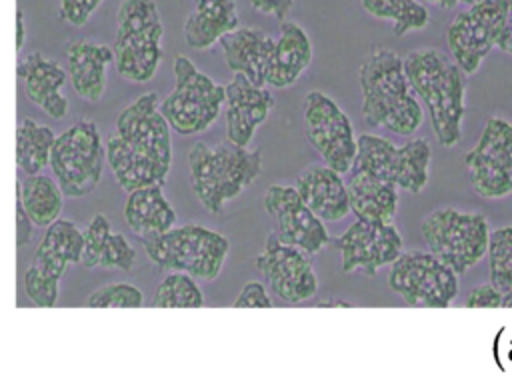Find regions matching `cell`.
I'll list each match as a JSON object with an SVG mask.
<instances>
[{"label":"cell","instance_id":"cell-5","mask_svg":"<svg viewBox=\"0 0 512 382\" xmlns=\"http://www.w3.org/2000/svg\"><path fill=\"white\" fill-rule=\"evenodd\" d=\"M148 260L166 272H186L196 280H214L228 256L224 234L200 224L174 226L162 234L142 238Z\"/></svg>","mask_w":512,"mask_h":382},{"label":"cell","instance_id":"cell-28","mask_svg":"<svg viewBox=\"0 0 512 382\" xmlns=\"http://www.w3.org/2000/svg\"><path fill=\"white\" fill-rule=\"evenodd\" d=\"M124 220L136 236L150 238L174 228L176 210L166 200L162 186L152 184L128 192L124 202Z\"/></svg>","mask_w":512,"mask_h":382},{"label":"cell","instance_id":"cell-14","mask_svg":"<svg viewBox=\"0 0 512 382\" xmlns=\"http://www.w3.org/2000/svg\"><path fill=\"white\" fill-rule=\"evenodd\" d=\"M510 0H480L458 12L448 24L446 42L452 58L466 74L478 72L498 44Z\"/></svg>","mask_w":512,"mask_h":382},{"label":"cell","instance_id":"cell-43","mask_svg":"<svg viewBox=\"0 0 512 382\" xmlns=\"http://www.w3.org/2000/svg\"><path fill=\"white\" fill-rule=\"evenodd\" d=\"M502 306H508V308H512V290L504 294V304H502Z\"/></svg>","mask_w":512,"mask_h":382},{"label":"cell","instance_id":"cell-30","mask_svg":"<svg viewBox=\"0 0 512 382\" xmlns=\"http://www.w3.org/2000/svg\"><path fill=\"white\" fill-rule=\"evenodd\" d=\"M16 194L20 196L34 226L48 228L58 220L64 192L58 182L44 174H28L22 182H16Z\"/></svg>","mask_w":512,"mask_h":382},{"label":"cell","instance_id":"cell-16","mask_svg":"<svg viewBox=\"0 0 512 382\" xmlns=\"http://www.w3.org/2000/svg\"><path fill=\"white\" fill-rule=\"evenodd\" d=\"M256 268L264 276L270 290L284 302L298 304L318 292L312 254L282 242L276 232L266 236L264 248L256 258Z\"/></svg>","mask_w":512,"mask_h":382},{"label":"cell","instance_id":"cell-38","mask_svg":"<svg viewBox=\"0 0 512 382\" xmlns=\"http://www.w3.org/2000/svg\"><path fill=\"white\" fill-rule=\"evenodd\" d=\"M232 306L234 308H272V298L266 292L264 284L250 280L244 284V288L240 290Z\"/></svg>","mask_w":512,"mask_h":382},{"label":"cell","instance_id":"cell-18","mask_svg":"<svg viewBox=\"0 0 512 382\" xmlns=\"http://www.w3.org/2000/svg\"><path fill=\"white\" fill-rule=\"evenodd\" d=\"M334 246L342 254V270H364L374 276L382 266H390L404 250L402 236L394 224H376L356 220L338 238Z\"/></svg>","mask_w":512,"mask_h":382},{"label":"cell","instance_id":"cell-33","mask_svg":"<svg viewBox=\"0 0 512 382\" xmlns=\"http://www.w3.org/2000/svg\"><path fill=\"white\" fill-rule=\"evenodd\" d=\"M202 304V290L196 278L186 272H170L152 294L154 308H200Z\"/></svg>","mask_w":512,"mask_h":382},{"label":"cell","instance_id":"cell-35","mask_svg":"<svg viewBox=\"0 0 512 382\" xmlns=\"http://www.w3.org/2000/svg\"><path fill=\"white\" fill-rule=\"evenodd\" d=\"M144 292L128 282H112L92 290L86 298L88 308H140Z\"/></svg>","mask_w":512,"mask_h":382},{"label":"cell","instance_id":"cell-1","mask_svg":"<svg viewBox=\"0 0 512 382\" xmlns=\"http://www.w3.org/2000/svg\"><path fill=\"white\" fill-rule=\"evenodd\" d=\"M406 76L426 104L440 146L452 148L462 138L468 74L438 48H418L404 58Z\"/></svg>","mask_w":512,"mask_h":382},{"label":"cell","instance_id":"cell-9","mask_svg":"<svg viewBox=\"0 0 512 382\" xmlns=\"http://www.w3.org/2000/svg\"><path fill=\"white\" fill-rule=\"evenodd\" d=\"M430 162L432 148L426 138H412L398 146L384 136L360 134L352 170L372 174L418 194L428 184Z\"/></svg>","mask_w":512,"mask_h":382},{"label":"cell","instance_id":"cell-41","mask_svg":"<svg viewBox=\"0 0 512 382\" xmlns=\"http://www.w3.org/2000/svg\"><path fill=\"white\" fill-rule=\"evenodd\" d=\"M502 52L512 56V0L508 4V12H506V20L502 26V32L498 36V44H496Z\"/></svg>","mask_w":512,"mask_h":382},{"label":"cell","instance_id":"cell-31","mask_svg":"<svg viewBox=\"0 0 512 382\" xmlns=\"http://www.w3.org/2000/svg\"><path fill=\"white\" fill-rule=\"evenodd\" d=\"M56 134L50 126L22 118L16 130V164L26 174H40L50 164Z\"/></svg>","mask_w":512,"mask_h":382},{"label":"cell","instance_id":"cell-6","mask_svg":"<svg viewBox=\"0 0 512 382\" xmlns=\"http://www.w3.org/2000/svg\"><path fill=\"white\" fill-rule=\"evenodd\" d=\"M174 86L160 110L176 134L192 136L208 130L226 102V86L214 82L188 56L178 54L172 66Z\"/></svg>","mask_w":512,"mask_h":382},{"label":"cell","instance_id":"cell-2","mask_svg":"<svg viewBox=\"0 0 512 382\" xmlns=\"http://www.w3.org/2000/svg\"><path fill=\"white\" fill-rule=\"evenodd\" d=\"M362 116L370 126L410 136L424 120L422 106L406 76L404 58L378 46L360 64Z\"/></svg>","mask_w":512,"mask_h":382},{"label":"cell","instance_id":"cell-29","mask_svg":"<svg viewBox=\"0 0 512 382\" xmlns=\"http://www.w3.org/2000/svg\"><path fill=\"white\" fill-rule=\"evenodd\" d=\"M106 158L118 186L126 194L142 186H152V184L162 186L166 182L168 174L162 172L144 156L136 154L118 134L106 140Z\"/></svg>","mask_w":512,"mask_h":382},{"label":"cell","instance_id":"cell-8","mask_svg":"<svg viewBox=\"0 0 512 382\" xmlns=\"http://www.w3.org/2000/svg\"><path fill=\"white\" fill-rule=\"evenodd\" d=\"M106 160V144L96 122L78 120L56 136L50 168L64 196L80 198L98 186Z\"/></svg>","mask_w":512,"mask_h":382},{"label":"cell","instance_id":"cell-4","mask_svg":"<svg viewBox=\"0 0 512 382\" xmlns=\"http://www.w3.org/2000/svg\"><path fill=\"white\" fill-rule=\"evenodd\" d=\"M164 24L154 0H122L116 14L114 68L120 78L150 82L162 62Z\"/></svg>","mask_w":512,"mask_h":382},{"label":"cell","instance_id":"cell-20","mask_svg":"<svg viewBox=\"0 0 512 382\" xmlns=\"http://www.w3.org/2000/svg\"><path fill=\"white\" fill-rule=\"evenodd\" d=\"M18 78L22 80L26 98L50 118L62 120L68 114V98L62 90L70 76L54 58L40 50L24 54L18 64Z\"/></svg>","mask_w":512,"mask_h":382},{"label":"cell","instance_id":"cell-44","mask_svg":"<svg viewBox=\"0 0 512 382\" xmlns=\"http://www.w3.org/2000/svg\"><path fill=\"white\" fill-rule=\"evenodd\" d=\"M460 4H466V6H472V4H476V2H480V0H458Z\"/></svg>","mask_w":512,"mask_h":382},{"label":"cell","instance_id":"cell-25","mask_svg":"<svg viewBox=\"0 0 512 382\" xmlns=\"http://www.w3.org/2000/svg\"><path fill=\"white\" fill-rule=\"evenodd\" d=\"M136 262L134 246L120 232H112L104 214H94L84 230L82 266L86 268H118L130 272Z\"/></svg>","mask_w":512,"mask_h":382},{"label":"cell","instance_id":"cell-37","mask_svg":"<svg viewBox=\"0 0 512 382\" xmlns=\"http://www.w3.org/2000/svg\"><path fill=\"white\" fill-rule=\"evenodd\" d=\"M504 304V292H500L492 282H484L474 286L466 300V308H500Z\"/></svg>","mask_w":512,"mask_h":382},{"label":"cell","instance_id":"cell-13","mask_svg":"<svg viewBox=\"0 0 512 382\" xmlns=\"http://www.w3.org/2000/svg\"><path fill=\"white\" fill-rule=\"evenodd\" d=\"M464 166L480 198L508 196L512 192V122L490 116L476 146L466 152Z\"/></svg>","mask_w":512,"mask_h":382},{"label":"cell","instance_id":"cell-10","mask_svg":"<svg viewBox=\"0 0 512 382\" xmlns=\"http://www.w3.org/2000/svg\"><path fill=\"white\" fill-rule=\"evenodd\" d=\"M82 252L84 232L66 218L52 222L34 252V262L24 274V290L28 298L40 308L54 306L62 274L68 266L82 262Z\"/></svg>","mask_w":512,"mask_h":382},{"label":"cell","instance_id":"cell-42","mask_svg":"<svg viewBox=\"0 0 512 382\" xmlns=\"http://www.w3.org/2000/svg\"><path fill=\"white\" fill-rule=\"evenodd\" d=\"M24 38H26V26H24V14L18 8L16 10V50H22L24 46Z\"/></svg>","mask_w":512,"mask_h":382},{"label":"cell","instance_id":"cell-12","mask_svg":"<svg viewBox=\"0 0 512 382\" xmlns=\"http://www.w3.org/2000/svg\"><path fill=\"white\" fill-rule=\"evenodd\" d=\"M302 120L310 144L324 162L340 174L350 172L358 152V138H354L346 112L328 94L310 90L304 98Z\"/></svg>","mask_w":512,"mask_h":382},{"label":"cell","instance_id":"cell-45","mask_svg":"<svg viewBox=\"0 0 512 382\" xmlns=\"http://www.w3.org/2000/svg\"><path fill=\"white\" fill-rule=\"evenodd\" d=\"M194 2H202V0H194Z\"/></svg>","mask_w":512,"mask_h":382},{"label":"cell","instance_id":"cell-24","mask_svg":"<svg viewBox=\"0 0 512 382\" xmlns=\"http://www.w3.org/2000/svg\"><path fill=\"white\" fill-rule=\"evenodd\" d=\"M312 62V42L308 32L294 20L280 22V36L268 72V86L288 88L292 86Z\"/></svg>","mask_w":512,"mask_h":382},{"label":"cell","instance_id":"cell-3","mask_svg":"<svg viewBox=\"0 0 512 382\" xmlns=\"http://www.w3.org/2000/svg\"><path fill=\"white\" fill-rule=\"evenodd\" d=\"M262 172V152L246 146L196 142L188 150L190 186L198 202L212 214H220L224 204L234 200Z\"/></svg>","mask_w":512,"mask_h":382},{"label":"cell","instance_id":"cell-17","mask_svg":"<svg viewBox=\"0 0 512 382\" xmlns=\"http://www.w3.org/2000/svg\"><path fill=\"white\" fill-rule=\"evenodd\" d=\"M264 208L274 218L276 236L282 242L302 248L312 256L330 242L324 220L308 208L296 186H268L264 194Z\"/></svg>","mask_w":512,"mask_h":382},{"label":"cell","instance_id":"cell-7","mask_svg":"<svg viewBox=\"0 0 512 382\" xmlns=\"http://www.w3.org/2000/svg\"><path fill=\"white\" fill-rule=\"evenodd\" d=\"M490 232L484 214L458 208H438L420 222V234L428 250L458 276L488 254Z\"/></svg>","mask_w":512,"mask_h":382},{"label":"cell","instance_id":"cell-23","mask_svg":"<svg viewBox=\"0 0 512 382\" xmlns=\"http://www.w3.org/2000/svg\"><path fill=\"white\" fill-rule=\"evenodd\" d=\"M296 190L308 208L324 222L342 220L350 212L348 184L342 174L326 166H306L296 178Z\"/></svg>","mask_w":512,"mask_h":382},{"label":"cell","instance_id":"cell-39","mask_svg":"<svg viewBox=\"0 0 512 382\" xmlns=\"http://www.w3.org/2000/svg\"><path fill=\"white\" fill-rule=\"evenodd\" d=\"M32 230H34V222L28 216L20 196L16 194V246L22 248L32 240Z\"/></svg>","mask_w":512,"mask_h":382},{"label":"cell","instance_id":"cell-40","mask_svg":"<svg viewBox=\"0 0 512 382\" xmlns=\"http://www.w3.org/2000/svg\"><path fill=\"white\" fill-rule=\"evenodd\" d=\"M294 0H250V6L266 16H272L276 20H286L288 10L292 8Z\"/></svg>","mask_w":512,"mask_h":382},{"label":"cell","instance_id":"cell-34","mask_svg":"<svg viewBox=\"0 0 512 382\" xmlns=\"http://www.w3.org/2000/svg\"><path fill=\"white\" fill-rule=\"evenodd\" d=\"M490 282L500 292L512 290V226H500L490 232L488 242Z\"/></svg>","mask_w":512,"mask_h":382},{"label":"cell","instance_id":"cell-22","mask_svg":"<svg viewBox=\"0 0 512 382\" xmlns=\"http://www.w3.org/2000/svg\"><path fill=\"white\" fill-rule=\"evenodd\" d=\"M114 62V50L92 38L72 40L66 46V66L74 92L86 102H98L106 90L108 66Z\"/></svg>","mask_w":512,"mask_h":382},{"label":"cell","instance_id":"cell-19","mask_svg":"<svg viewBox=\"0 0 512 382\" xmlns=\"http://www.w3.org/2000/svg\"><path fill=\"white\" fill-rule=\"evenodd\" d=\"M272 108L274 96L266 86L250 82L244 74H234V78L226 84V140L238 146H248L254 132L266 122Z\"/></svg>","mask_w":512,"mask_h":382},{"label":"cell","instance_id":"cell-32","mask_svg":"<svg viewBox=\"0 0 512 382\" xmlns=\"http://www.w3.org/2000/svg\"><path fill=\"white\" fill-rule=\"evenodd\" d=\"M360 4L374 18L390 20L396 36L422 30L430 22L428 8L420 0H360Z\"/></svg>","mask_w":512,"mask_h":382},{"label":"cell","instance_id":"cell-36","mask_svg":"<svg viewBox=\"0 0 512 382\" xmlns=\"http://www.w3.org/2000/svg\"><path fill=\"white\" fill-rule=\"evenodd\" d=\"M102 0H58L60 16L72 26H84Z\"/></svg>","mask_w":512,"mask_h":382},{"label":"cell","instance_id":"cell-27","mask_svg":"<svg viewBox=\"0 0 512 382\" xmlns=\"http://www.w3.org/2000/svg\"><path fill=\"white\" fill-rule=\"evenodd\" d=\"M236 0H202L184 20V42L194 50H206L216 44L224 34L238 28Z\"/></svg>","mask_w":512,"mask_h":382},{"label":"cell","instance_id":"cell-26","mask_svg":"<svg viewBox=\"0 0 512 382\" xmlns=\"http://www.w3.org/2000/svg\"><path fill=\"white\" fill-rule=\"evenodd\" d=\"M350 212L358 220L392 224L398 210V186L366 172L352 174L348 182Z\"/></svg>","mask_w":512,"mask_h":382},{"label":"cell","instance_id":"cell-21","mask_svg":"<svg viewBox=\"0 0 512 382\" xmlns=\"http://www.w3.org/2000/svg\"><path fill=\"white\" fill-rule=\"evenodd\" d=\"M218 44L226 66L234 74H244L250 82L258 86L268 84L276 38L252 26H238L232 32L224 34Z\"/></svg>","mask_w":512,"mask_h":382},{"label":"cell","instance_id":"cell-15","mask_svg":"<svg viewBox=\"0 0 512 382\" xmlns=\"http://www.w3.org/2000/svg\"><path fill=\"white\" fill-rule=\"evenodd\" d=\"M172 126L160 110L156 92L140 94L128 104L116 120V134L140 156L150 160L162 172H170L172 164Z\"/></svg>","mask_w":512,"mask_h":382},{"label":"cell","instance_id":"cell-11","mask_svg":"<svg viewBox=\"0 0 512 382\" xmlns=\"http://www.w3.org/2000/svg\"><path fill=\"white\" fill-rule=\"evenodd\" d=\"M388 286L418 308H446L458 296V274L432 252H402L392 264Z\"/></svg>","mask_w":512,"mask_h":382}]
</instances>
